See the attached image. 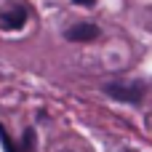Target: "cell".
Returning <instances> with one entry per match:
<instances>
[{"label":"cell","mask_w":152,"mask_h":152,"mask_svg":"<svg viewBox=\"0 0 152 152\" xmlns=\"http://www.w3.org/2000/svg\"><path fill=\"white\" fill-rule=\"evenodd\" d=\"M0 142H3V150L5 152H19V147H16V142L8 136V131H5V126H0Z\"/></svg>","instance_id":"277c9868"},{"label":"cell","mask_w":152,"mask_h":152,"mask_svg":"<svg viewBox=\"0 0 152 152\" xmlns=\"http://www.w3.org/2000/svg\"><path fill=\"white\" fill-rule=\"evenodd\" d=\"M104 91L112 99L126 102V104H139L142 96H144V88L136 86V83H110V86H104Z\"/></svg>","instance_id":"6da1fadb"},{"label":"cell","mask_w":152,"mask_h":152,"mask_svg":"<svg viewBox=\"0 0 152 152\" xmlns=\"http://www.w3.org/2000/svg\"><path fill=\"white\" fill-rule=\"evenodd\" d=\"M64 37L67 40H72V43H88V40H96L99 37V27L96 24H75V27H69L67 32H64Z\"/></svg>","instance_id":"7a4b0ae2"},{"label":"cell","mask_w":152,"mask_h":152,"mask_svg":"<svg viewBox=\"0 0 152 152\" xmlns=\"http://www.w3.org/2000/svg\"><path fill=\"white\" fill-rule=\"evenodd\" d=\"M24 21H27V8L24 5H16V8L0 13V27L3 29H21Z\"/></svg>","instance_id":"3957f363"},{"label":"cell","mask_w":152,"mask_h":152,"mask_svg":"<svg viewBox=\"0 0 152 152\" xmlns=\"http://www.w3.org/2000/svg\"><path fill=\"white\" fill-rule=\"evenodd\" d=\"M72 3H77V5H86V8H88V5H94L96 0H72Z\"/></svg>","instance_id":"5b68a950"}]
</instances>
